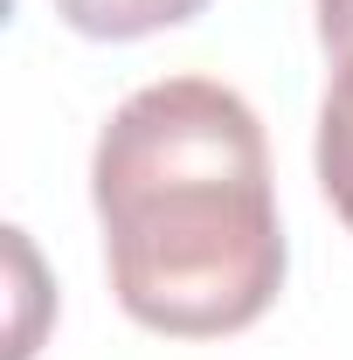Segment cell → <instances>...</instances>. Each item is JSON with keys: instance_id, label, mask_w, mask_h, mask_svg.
Segmentation results:
<instances>
[{"instance_id": "cell-2", "label": "cell", "mask_w": 353, "mask_h": 360, "mask_svg": "<svg viewBox=\"0 0 353 360\" xmlns=\"http://www.w3.org/2000/svg\"><path fill=\"white\" fill-rule=\"evenodd\" d=\"M208 0H56V14L90 35V42H139V35H160V28H180L194 21Z\"/></svg>"}, {"instance_id": "cell-4", "label": "cell", "mask_w": 353, "mask_h": 360, "mask_svg": "<svg viewBox=\"0 0 353 360\" xmlns=\"http://www.w3.org/2000/svg\"><path fill=\"white\" fill-rule=\"evenodd\" d=\"M312 14H319V42L333 63H353V0H312Z\"/></svg>"}, {"instance_id": "cell-1", "label": "cell", "mask_w": 353, "mask_h": 360, "mask_svg": "<svg viewBox=\"0 0 353 360\" xmlns=\"http://www.w3.org/2000/svg\"><path fill=\"white\" fill-rule=\"evenodd\" d=\"M90 201L125 319L222 340L284 291V229L264 118L215 77L132 90L90 153Z\"/></svg>"}, {"instance_id": "cell-3", "label": "cell", "mask_w": 353, "mask_h": 360, "mask_svg": "<svg viewBox=\"0 0 353 360\" xmlns=\"http://www.w3.org/2000/svg\"><path fill=\"white\" fill-rule=\"evenodd\" d=\"M319 187L333 215L353 229V63L333 70V90L319 104Z\"/></svg>"}]
</instances>
